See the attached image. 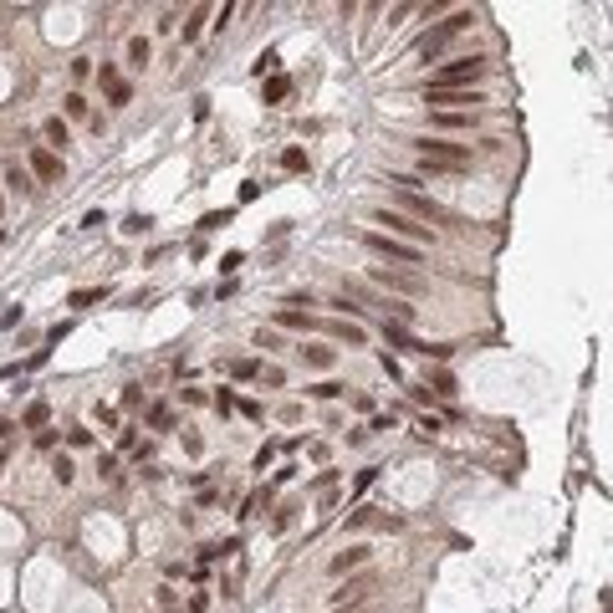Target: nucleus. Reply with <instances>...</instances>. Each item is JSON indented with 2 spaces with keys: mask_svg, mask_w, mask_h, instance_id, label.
<instances>
[{
  "mask_svg": "<svg viewBox=\"0 0 613 613\" xmlns=\"http://www.w3.org/2000/svg\"><path fill=\"white\" fill-rule=\"evenodd\" d=\"M414 148H419V159H434V164H445V169H465V164H470V148H465V143H445V138H419Z\"/></svg>",
  "mask_w": 613,
  "mask_h": 613,
  "instance_id": "obj_4",
  "label": "nucleus"
},
{
  "mask_svg": "<svg viewBox=\"0 0 613 613\" xmlns=\"http://www.w3.org/2000/svg\"><path fill=\"white\" fill-rule=\"evenodd\" d=\"M470 26H475V16H470V11H455V16H445L434 31H424L419 41H414V61H429V56H440V52H445V41H450L455 31H470Z\"/></svg>",
  "mask_w": 613,
  "mask_h": 613,
  "instance_id": "obj_1",
  "label": "nucleus"
},
{
  "mask_svg": "<svg viewBox=\"0 0 613 613\" xmlns=\"http://www.w3.org/2000/svg\"><path fill=\"white\" fill-rule=\"evenodd\" d=\"M31 169H36V179H47V184L61 179V159H56L52 148H31Z\"/></svg>",
  "mask_w": 613,
  "mask_h": 613,
  "instance_id": "obj_7",
  "label": "nucleus"
},
{
  "mask_svg": "<svg viewBox=\"0 0 613 613\" xmlns=\"http://www.w3.org/2000/svg\"><path fill=\"white\" fill-rule=\"evenodd\" d=\"M368 593H374V578H353V583L343 588V593H333V603H338V608H347V603H363Z\"/></svg>",
  "mask_w": 613,
  "mask_h": 613,
  "instance_id": "obj_8",
  "label": "nucleus"
},
{
  "mask_svg": "<svg viewBox=\"0 0 613 613\" xmlns=\"http://www.w3.org/2000/svg\"><path fill=\"white\" fill-rule=\"evenodd\" d=\"M302 358L312 363V368H333V358H338V353H333V347H302Z\"/></svg>",
  "mask_w": 613,
  "mask_h": 613,
  "instance_id": "obj_13",
  "label": "nucleus"
},
{
  "mask_svg": "<svg viewBox=\"0 0 613 613\" xmlns=\"http://www.w3.org/2000/svg\"><path fill=\"white\" fill-rule=\"evenodd\" d=\"M256 374H261L256 358H235V363H230V379H256Z\"/></svg>",
  "mask_w": 613,
  "mask_h": 613,
  "instance_id": "obj_15",
  "label": "nucleus"
},
{
  "mask_svg": "<svg viewBox=\"0 0 613 613\" xmlns=\"http://www.w3.org/2000/svg\"><path fill=\"white\" fill-rule=\"evenodd\" d=\"M47 138L61 148V143H67V123H61V118H47Z\"/></svg>",
  "mask_w": 613,
  "mask_h": 613,
  "instance_id": "obj_18",
  "label": "nucleus"
},
{
  "mask_svg": "<svg viewBox=\"0 0 613 613\" xmlns=\"http://www.w3.org/2000/svg\"><path fill=\"white\" fill-rule=\"evenodd\" d=\"M363 562H368V547H347V552H343V557H333V573L343 578V573H347V567H363Z\"/></svg>",
  "mask_w": 613,
  "mask_h": 613,
  "instance_id": "obj_10",
  "label": "nucleus"
},
{
  "mask_svg": "<svg viewBox=\"0 0 613 613\" xmlns=\"http://www.w3.org/2000/svg\"><path fill=\"white\" fill-rule=\"evenodd\" d=\"M205 16H210L205 6H194V11H189V20H184V41H194V36H200V20H205Z\"/></svg>",
  "mask_w": 613,
  "mask_h": 613,
  "instance_id": "obj_16",
  "label": "nucleus"
},
{
  "mask_svg": "<svg viewBox=\"0 0 613 613\" xmlns=\"http://www.w3.org/2000/svg\"><path fill=\"white\" fill-rule=\"evenodd\" d=\"M26 424H47V404H31L26 409Z\"/></svg>",
  "mask_w": 613,
  "mask_h": 613,
  "instance_id": "obj_26",
  "label": "nucleus"
},
{
  "mask_svg": "<svg viewBox=\"0 0 613 613\" xmlns=\"http://www.w3.org/2000/svg\"><path fill=\"white\" fill-rule=\"evenodd\" d=\"M363 246L374 251V256L404 261V266H414V261H419V246H409V240H393V235H383V230H363Z\"/></svg>",
  "mask_w": 613,
  "mask_h": 613,
  "instance_id": "obj_3",
  "label": "nucleus"
},
{
  "mask_svg": "<svg viewBox=\"0 0 613 613\" xmlns=\"http://www.w3.org/2000/svg\"><path fill=\"white\" fill-rule=\"evenodd\" d=\"M52 475L61 480V486H67V480H72V460H67V455H61V460H56V465H52Z\"/></svg>",
  "mask_w": 613,
  "mask_h": 613,
  "instance_id": "obj_23",
  "label": "nucleus"
},
{
  "mask_svg": "<svg viewBox=\"0 0 613 613\" xmlns=\"http://www.w3.org/2000/svg\"><path fill=\"white\" fill-rule=\"evenodd\" d=\"M374 225H388L393 240H399V235H409V240H434L429 225H414L409 215H399V210H379V215H374Z\"/></svg>",
  "mask_w": 613,
  "mask_h": 613,
  "instance_id": "obj_5",
  "label": "nucleus"
},
{
  "mask_svg": "<svg viewBox=\"0 0 613 613\" xmlns=\"http://www.w3.org/2000/svg\"><path fill=\"white\" fill-rule=\"evenodd\" d=\"M312 393H317V399H338V393H343V383H317Z\"/></svg>",
  "mask_w": 613,
  "mask_h": 613,
  "instance_id": "obj_27",
  "label": "nucleus"
},
{
  "mask_svg": "<svg viewBox=\"0 0 613 613\" xmlns=\"http://www.w3.org/2000/svg\"><path fill=\"white\" fill-rule=\"evenodd\" d=\"M374 281L383 292H399V297H419L424 292V281L419 276H409V271H388V266H374Z\"/></svg>",
  "mask_w": 613,
  "mask_h": 613,
  "instance_id": "obj_6",
  "label": "nucleus"
},
{
  "mask_svg": "<svg viewBox=\"0 0 613 613\" xmlns=\"http://www.w3.org/2000/svg\"><path fill=\"white\" fill-rule=\"evenodd\" d=\"M287 93H292V82H287V77H271V82H266V102H281Z\"/></svg>",
  "mask_w": 613,
  "mask_h": 613,
  "instance_id": "obj_17",
  "label": "nucleus"
},
{
  "mask_svg": "<svg viewBox=\"0 0 613 613\" xmlns=\"http://www.w3.org/2000/svg\"><path fill=\"white\" fill-rule=\"evenodd\" d=\"M6 184H11L16 194H26V189H31V179H26V174H20V169H6Z\"/></svg>",
  "mask_w": 613,
  "mask_h": 613,
  "instance_id": "obj_20",
  "label": "nucleus"
},
{
  "mask_svg": "<svg viewBox=\"0 0 613 613\" xmlns=\"http://www.w3.org/2000/svg\"><path fill=\"white\" fill-rule=\"evenodd\" d=\"M276 322H281V327H306V317H302V312H276Z\"/></svg>",
  "mask_w": 613,
  "mask_h": 613,
  "instance_id": "obj_24",
  "label": "nucleus"
},
{
  "mask_svg": "<svg viewBox=\"0 0 613 613\" xmlns=\"http://www.w3.org/2000/svg\"><path fill=\"white\" fill-rule=\"evenodd\" d=\"M128 67H148V41L143 36L128 41Z\"/></svg>",
  "mask_w": 613,
  "mask_h": 613,
  "instance_id": "obj_12",
  "label": "nucleus"
},
{
  "mask_svg": "<svg viewBox=\"0 0 613 613\" xmlns=\"http://www.w3.org/2000/svg\"><path fill=\"white\" fill-rule=\"evenodd\" d=\"M67 113H72V118H87V97H82V93L67 97Z\"/></svg>",
  "mask_w": 613,
  "mask_h": 613,
  "instance_id": "obj_21",
  "label": "nucleus"
},
{
  "mask_svg": "<svg viewBox=\"0 0 613 613\" xmlns=\"http://www.w3.org/2000/svg\"><path fill=\"white\" fill-rule=\"evenodd\" d=\"M333 338H347V343L358 347V343H363V327H358V322H333Z\"/></svg>",
  "mask_w": 613,
  "mask_h": 613,
  "instance_id": "obj_14",
  "label": "nucleus"
},
{
  "mask_svg": "<svg viewBox=\"0 0 613 613\" xmlns=\"http://www.w3.org/2000/svg\"><path fill=\"white\" fill-rule=\"evenodd\" d=\"M128 235H138V230H148V215H128V225H123Z\"/></svg>",
  "mask_w": 613,
  "mask_h": 613,
  "instance_id": "obj_25",
  "label": "nucleus"
},
{
  "mask_svg": "<svg viewBox=\"0 0 613 613\" xmlns=\"http://www.w3.org/2000/svg\"><path fill=\"white\" fill-rule=\"evenodd\" d=\"M480 77H486V56H455V61H445V67L434 72L429 87H465V93H475Z\"/></svg>",
  "mask_w": 613,
  "mask_h": 613,
  "instance_id": "obj_2",
  "label": "nucleus"
},
{
  "mask_svg": "<svg viewBox=\"0 0 613 613\" xmlns=\"http://www.w3.org/2000/svg\"><path fill=\"white\" fill-rule=\"evenodd\" d=\"M383 338H388L393 347H404V353H429V343H414V338L404 333L399 322H383Z\"/></svg>",
  "mask_w": 613,
  "mask_h": 613,
  "instance_id": "obj_9",
  "label": "nucleus"
},
{
  "mask_svg": "<svg viewBox=\"0 0 613 613\" xmlns=\"http://www.w3.org/2000/svg\"><path fill=\"white\" fill-rule=\"evenodd\" d=\"M97 297H102V292H97V287H87V292H72V306H93V302H97Z\"/></svg>",
  "mask_w": 613,
  "mask_h": 613,
  "instance_id": "obj_22",
  "label": "nucleus"
},
{
  "mask_svg": "<svg viewBox=\"0 0 613 613\" xmlns=\"http://www.w3.org/2000/svg\"><path fill=\"white\" fill-rule=\"evenodd\" d=\"M281 169H292V174L306 169V153H302V148H287V153H281Z\"/></svg>",
  "mask_w": 613,
  "mask_h": 613,
  "instance_id": "obj_19",
  "label": "nucleus"
},
{
  "mask_svg": "<svg viewBox=\"0 0 613 613\" xmlns=\"http://www.w3.org/2000/svg\"><path fill=\"white\" fill-rule=\"evenodd\" d=\"M434 123L440 128H475V113H460L455 107V113H434Z\"/></svg>",
  "mask_w": 613,
  "mask_h": 613,
  "instance_id": "obj_11",
  "label": "nucleus"
}]
</instances>
